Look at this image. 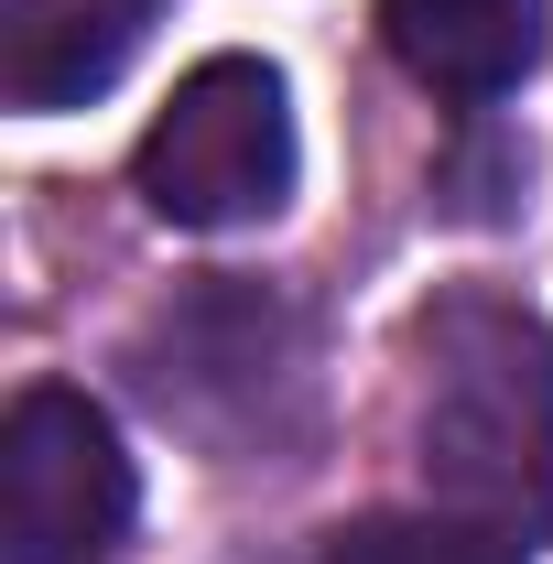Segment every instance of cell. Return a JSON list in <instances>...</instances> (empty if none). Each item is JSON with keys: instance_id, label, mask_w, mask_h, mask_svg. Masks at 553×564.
Returning <instances> with one entry per match:
<instances>
[{"instance_id": "2", "label": "cell", "mask_w": 553, "mask_h": 564, "mask_svg": "<svg viewBox=\"0 0 553 564\" xmlns=\"http://www.w3.org/2000/svg\"><path fill=\"white\" fill-rule=\"evenodd\" d=\"M131 185L163 228H261L293 196V87L261 55H207L141 131Z\"/></svg>"}, {"instance_id": "6", "label": "cell", "mask_w": 553, "mask_h": 564, "mask_svg": "<svg viewBox=\"0 0 553 564\" xmlns=\"http://www.w3.org/2000/svg\"><path fill=\"white\" fill-rule=\"evenodd\" d=\"M326 564H532L521 532H499L478 510H380L326 532Z\"/></svg>"}, {"instance_id": "3", "label": "cell", "mask_w": 553, "mask_h": 564, "mask_svg": "<svg viewBox=\"0 0 553 564\" xmlns=\"http://www.w3.org/2000/svg\"><path fill=\"white\" fill-rule=\"evenodd\" d=\"M131 510L141 478L87 391L33 380L0 413V564H98L120 554Z\"/></svg>"}, {"instance_id": "1", "label": "cell", "mask_w": 553, "mask_h": 564, "mask_svg": "<svg viewBox=\"0 0 553 564\" xmlns=\"http://www.w3.org/2000/svg\"><path fill=\"white\" fill-rule=\"evenodd\" d=\"M423 478L478 521H553V326L456 293L423 315Z\"/></svg>"}, {"instance_id": "4", "label": "cell", "mask_w": 553, "mask_h": 564, "mask_svg": "<svg viewBox=\"0 0 553 564\" xmlns=\"http://www.w3.org/2000/svg\"><path fill=\"white\" fill-rule=\"evenodd\" d=\"M163 11H174V0H22V11H11V44H0V87H11V109L55 120V109L109 98L120 66L152 44Z\"/></svg>"}, {"instance_id": "5", "label": "cell", "mask_w": 553, "mask_h": 564, "mask_svg": "<svg viewBox=\"0 0 553 564\" xmlns=\"http://www.w3.org/2000/svg\"><path fill=\"white\" fill-rule=\"evenodd\" d=\"M380 44L445 98H499L543 55V0H380Z\"/></svg>"}]
</instances>
